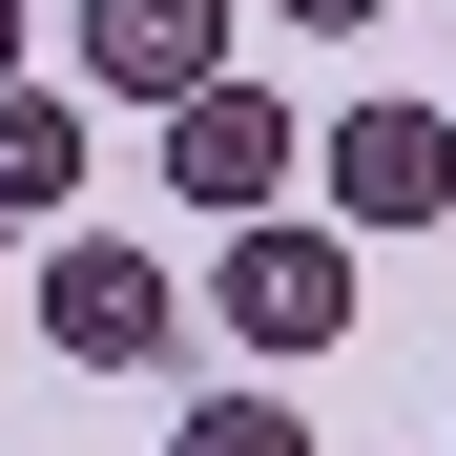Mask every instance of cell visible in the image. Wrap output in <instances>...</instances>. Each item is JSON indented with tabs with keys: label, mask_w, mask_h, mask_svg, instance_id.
Here are the masks:
<instances>
[{
	"label": "cell",
	"mask_w": 456,
	"mask_h": 456,
	"mask_svg": "<svg viewBox=\"0 0 456 456\" xmlns=\"http://www.w3.org/2000/svg\"><path fill=\"white\" fill-rule=\"evenodd\" d=\"M208 312H228V353H332L353 332V228H228L208 249Z\"/></svg>",
	"instance_id": "cell-1"
},
{
	"label": "cell",
	"mask_w": 456,
	"mask_h": 456,
	"mask_svg": "<svg viewBox=\"0 0 456 456\" xmlns=\"http://www.w3.org/2000/svg\"><path fill=\"white\" fill-rule=\"evenodd\" d=\"M42 332H62V353H84V373H145V353H167V332H187V290H167V270H145V249H125V228H62V249H42Z\"/></svg>",
	"instance_id": "cell-2"
},
{
	"label": "cell",
	"mask_w": 456,
	"mask_h": 456,
	"mask_svg": "<svg viewBox=\"0 0 456 456\" xmlns=\"http://www.w3.org/2000/svg\"><path fill=\"white\" fill-rule=\"evenodd\" d=\"M290 167H312V145H290V104H270V84H187V104H167V187H187L208 228H249Z\"/></svg>",
	"instance_id": "cell-3"
},
{
	"label": "cell",
	"mask_w": 456,
	"mask_h": 456,
	"mask_svg": "<svg viewBox=\"0 0 456 456\" xmlns=\"http://www.w3.org/2000/svg\"><path fill=\"white\" fill-rule=\"evenodd\" d=\"M84 84H104V104H187V84H228V0H84Z\"/></svg>",
	"instance_id": "cell-4"
},
{
	"label": "cell",
	"mask_w": 456,
	"mask_h": 456,
	"mask_svg": "<svg viewBox=\"0 0 456 456\" xmlns=\"http://www.w3.org/2000/svg\"><path fill=\"white\" fill-rule=\"evenodd\" d=\"M332 208H353V228H436V208H456V125H436V104H353V125H332Z\"/></svg>",
	"instance_id": "cell-5"
},
{
	"label": "cell",
	"mask_w": 456,
	"mask_h": 456,
	"mask_svg": "<svg viewBox=\"0 0 456 456\" xmlns=\"http://www.w3.org/2000/svg\"><path fill=\"white\" fill-rule=\"evenodd\" d=\"M84 187V104L62 84H0V208H62Z\"/></svg>",
	"instance_id": "cell-6"
},
{
	"label": "cell",
	"mask_w": 456,
	"mask_h": 456,
	"mask_svg": "<svg viewBox=\"0 0 456 456\" xmlns=\"http://www.w3.org/2000/svg\"><path fill=\"white\" fill-rule=\"evenodd\" d=\"M167 456H312V415H290V395H187Z\"/></svg>",
	"instance_id": "cell-7"
},
{
	"label": "cell",
	"mask_w": 456,
	"mask_h": 456,
	"mask_svg": "<svg viewBox=\"0 0 456 456\" xmlns=\"http://www.w3.org/2000/svg\"><path fill=\"white\" fill-rule=\"evenodd\" d=\"M290 21H312V42H353V21H395V0H290Z\"/></svg>",
	"instance_id": "cell-8"
},
{
	"label": "cell",
	"mask_w": 456,
	"mask_h": 456,
	"mask_svg": "<svg viewBox=\"0 0 456 456\" xmlns=\"http://www.w3.org/2000/svg\"><path fill=\"white\" fill-rule=\"evenodd\" d=\"M0 84H21V0H0Z\"/></svg>",
	"instance_id": "cell-9"
}]
</instances>
